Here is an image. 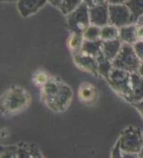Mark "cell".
Masks as SVG:
<instances>
[{"mask_svg":"<svg viewBox=\"0 0 143 158\" xmlns=\"http://www.w3.org/2000/svg\"><path fill=\"white\" fill-rule=\"evenodd\" d=\"M41 98L44 104L48 108L61 113L66 111L71 104L73 91L71 88L57 78H52L42 87Z\"/></svg>","mask_w":143,"mask_h":158,"instance_id":"obj_1","label":"cell"},{"mask_svg":"<svg viewBox=\"0 0 143 158\" xmlns=\"http://www.w3.org/2000/svg\"><path fill=\"white\" fill-rule=\"evenodd\" d=\"M30 96L25 89L12 86L1 96V112L6 115H14L24 111L30 103Z\"/></svg>","mask_w":143,"mask_h":158,"instance_id":"obj_2","label":"cell"},{"mask_svg":"<svg viewBox=\"0 0 143 158\" xmlns=\"http://www.w3.org/2000/svg\"><path fill=\"white\" fill-rule=\"evenodd\" d=\"M123 153V157L139 156L143 148V133L133 126L125 129L118 139Z\"/></svg>","mask_w":143,"mask_h":158,"instance_id":"obj_3","label":"cell"},{"mask_svg":"<svg viewBox=\"0 0 143 158\" xmlns=\"http://www.w3.org/2000/svg\"><path fill=\"white\" fill-rule=\"evenodd\" d=\"M141 63V60L135 53L133 46L126 43H123L118 55L112 61L113 67L125 70L131 73L138 72Z\"/></svg>","mask_w":143,"mask_h":158,"instance_id":"obj_4","label":"cell"},{"mask_svg":"<svg viewBox=\"0 0 143 158\" xmlns=\"http://www.w3.org/2000/svg\"><path fill=\"white\" fill-rule=\"evenodd\" d=\"M111 88L122 96L125 99L129 101L132 92V73L122 70L113 67L110 72L109 80L107 81Z\"/></svg>","mask_w":143,"mask_h":158,"instance_id":"obj_5","label":"cell"},{"mask_svg":"<svg viewBox=\"0 0 143 158\" xmlns=\"http://www.w3.org/2000/svg\"><path fill=\"white\" fill-rule=\"evenodd\" d=\"M67 22L70 32L83 35L84 31L91 25L89 6L83 3L72 13L68 15Z\"/></svg>","mask_w":143,"mask_h":158,"instance_id":"obj_6","label":"cell"},{"mask_svg":"<svg viewBox=\"0 0 143 158\" xmlns=\"http://www.w3.org/2000/svg\"><path fill=\"white\" fill-rule=\"evenodd\" d=\"M1 157H42V154L34 144L21 142L18 145L1 147Z\"/></svg>","mask_w":143,"mask_h":158,"instance_id":"obj_7","label":"cell"},{"mask_svg":"<svg viewBox=\"0 0 143 158\" xmlns=\"http://www.w3.org/2000/svg\"><path fill=\"white\" fill-rule=\"evenodd\" d=\"M110 24L121 28L133 24V16L126 4H109Z\"/></svg>","mask_w":143,"mask_h":158,"instance_id":"obj_8","label":"cell"},{"mask_svg":"<svg viewBox=\"0 0 143 158\" xmlns=\"http://www.w3.org/2000/svg\"><path fill=\"white\" fill-rule=\"evenodd\" d=\"M73 61L79 69L94 76H99L98 63L96 57L79 51L73 54Z\"/></svg>","mask_w":143,"mask_h":158,"instance_id":"obj_9","label":"cell"},{"mask_svg":"<svg viewBox=\"0 0 143 158\" xmlns=\"http://www.w3.org/2000/svg\"><path fill=\"white\" fill-rule=\"evenodd\" d=\"M89 15L91 24L103 27L110 24V14H109V4H96L89 7Z\"/></svg>","mask_w":143,"mask_h":158,"instance_id":"obj_10","label":"cell"},{"mask_svg":"<svg viewBox=\"0 0 143 158\" xmlns=\"http://www.w3.org/2000/svg\"><path fill=\"white\" fill-rule=\"evenodd\" d=\"M47 0H18L17 10L23 18L36 15L47 4Z\"/></svg>","mask_w":143,"mask_h":158,"instance_id":"obj_11","label":"cell"},{"mask_svg":"<svg viewBox=\"0 0 143 158\" xmlns=\"http://www.w3.org/2000/svg\"><path fill=\"white\" fill-rule=\"evenodd\" d=\"M132 92L128 102L133 104L143 99V76L139 73H132Z\"/></svg>","mask_w":143,"mask_h":158,"instance_id":"obj_12","label":"cell"},{"mask_svg":"<svg viewBox=\"0 0 143 158\" xmlns=\"http://www.w3.org/2000/svg\"><path fill=\"white\" fill-rule=\"evenodd\" d=\"M78 98L82 102L86 104L94 103L98 98V90L91 83H83L78 89Z\"/></svg>","mask_w":143,"mask_h":158,"instance_id":"obj_13","label":"cell"},{"mask_svg":"<svg viewBox=\"0 0 143 158\" xmlns=\"http://www.w3.org/2000/svg\"><path fill=\"white\" fill-rule=\"evenodd\" d=\"M103 41V40H102ZM123 42L119 39L113 40H107L102 42V48L101 52L106 56V58L110 61H113L118 55L119 51L122 48Z\"/></svg>","mask_w":143,"mask_h":158,"instance_id":"obj_14","label":"cell"},{"mask_svg":"<svg viewBox=\"0 0 143 158\" xmlns=\"http://www.w3.org/2000/svg\"><path fill=\"white\" fill-rule=\"evenodd\" d=\"M119 40L123 43L133 45L139 40L134 23L119 28Z\"/></svg>","mask_w":143,"mask_h":158,"instance_id":"obj_15","label":"cell"},{"mask_svg":"<svg viewBox=\"0 0 143 158\" xmlns=\"http://www.w3.org/2000/svg\"><path fill=\"white\" fill-rule=\"evenodd\" d=\"M96 59H97V63H98L99 76L103 77L106 81H108L110 72L113 69L112 61H110L109 59L106 58V56L102 54V52L96 57Z\"/></svg>","mask_w":143,"mask_h":158,"instance_id":"obj_16","label":"cell"},{"mask_svg":"<svg viewBox=\"0 0 143 158\" xmlns=\"http://www.w3.org/2000/svg\"><path fill=\"white\" fill-rule=\"evenodd\" d=\"M102 42L103 41L101 40H84L81 51L87 55L97 57L101 53Z\"/></svg>","mask_w":143,"mask_h":158,"instance_id":"obj_17","label":"cell"},{"mask_svg":"<svg viewBox=\"0 0 143 158\" xmlns=\"http://www.w3.org/2000/svg\"><path fill=\"white\" fill-rule=\"evenodd\" d=\"M125 4L131 11L133 23H135L138 19L143 15V0H127Z\"/></svg>","mask_w":143,"mask_h":158,"instance_id":"obj_18","label":"cell"},{"mask_svg":"<svg viewBox=\"0 0 143 158\" xmlns=\"http://www.w3.org/2000/svg\"><path fill=\"white\" fill-rule=\"evenodd\" d=\"M119 39V28L112 24H107L101 29V40L103 41Z\"/></svg>","mask_w":143,"mask_h":158,"instance_id":"obj_19","label":"cell"},{"mask_svg":"<svg viewBox=\"0 0 143 158\" xmlns=\"http://www.w3.org/2000/svg\"><path fill=\"white\" fill-rule=\"evenodd\" d=\"M84 40L83 35L70 32V36L68 39V47L70 49V51H72L73 54L79 52V51H81Z\"/></svg>","mask_w":143,"mask_h":158,"instance_id":"obj_20","label":"cell"},{"mask_svg":"<svg viewBox=\"0 0 143 158\" xmlns=\"http://www.w3.org/2000/svg\"><path fill=\"white\" fill-rule=\"evenodd\" d=\"M83 3V0H63L59 9L62 15L67 16L68 15L80 6Z\"/></svg>","mask_w":143,"mask_h":158,"instance_id":"obj_21","label":"cell"},{"mask_svg":"<svg viewBox=\"0 0 143 158\" xmlns=\"http://www.w3.org/2000/svg\"><path fill=\"white\" fill-rule=\"evenodd\" d=\"M101 27L91 24L83 33L85 40H101Z\"/></svg>","mask_w":143,"mask_h":158,"instance_id":"obj_22","label":"cell"},{"mask_svg":"<svg viewBox=\"0 0 143 158\" xmlns=\"http://www.w3.org/2000/svg\"><path fill=\"white\" fill-rule=\"evenodd\" d=\"M51 77L49 74L44 72V71H37L34 73L33 77H32V81L34 82L35 85L39 86V87H44L45 84L49 81Z\"/></svg>","mask_w":143,"mask_h":158,"instance_id":"obj_23","label":"cell"},{"mask_svg":"<svg viewBox=\"0 0 143 158\" xmlns=\"http://www.w3.org/2000/svg\"><path fill=\"white\" fill-rule=\"evenodd\" d=\"M133 48H134L135 53L137 55V56L141 60V62L143 61V40H139L138 41L134 43L133 45Z\"/></svg>","mask_w":143,"mask_h":158,"instance_id":"obj_24","label":"cell"},{"mask_svg":"<svg viewBox=\"0 0 143 158\" xmlns=\"http://www.w3.org/2000/svg\"><path fill=\"white\" fill-rule=\"evenodd\" d=\"M136 26V30H137V35L139 40H143V15L141 16L138 21L134 23Z\"/></svg>","mask_w":143,"mask_h":158,"instance_id":"obj_25","label":"cell"},{"mask_svg":"<svg viewBox=\"0 0 143 158\" xmlns=\"http://www.w3.org/2000/svg\"><path fill=\"white\" fill-rule=\"evenodd\" d=\"M111 157H123V153L121 149V146H120V141L118 140L114 148L111 152Z\"/></svg>","mask_w":143,"mask_h":158,"instance_id":"obj_26","label":"cell"},{"mask_svg":"<svg viewBox=\"0 0 143 158\" xmlns=\"http://www.w3.org/2000/svg\"><path fill=\"white\" fill-rule=\"evenodd\" d=\"M133 105L134 106L135 108L139 111V113L141 114V116L143 118V99L141 100V101H138V102H135Z\"/></svg>","mask_w":143,"mask_h":158,"instance_id":"obj_27","label":"cell"},{"mask_svg":"<svg viewBox=\"0 0 143 158\" xmlns=\"http://www.w3.org/2000/svg\"><path fill=\"white\" fill-rule=\"evenodd\" d=\"M63 0H47V2L50 4L51 6H52L53 7H56V8H60L61 3H62Z\"/></svg>","mask_w":143,"mask_h":158,"instance_id":"obj_28","label":"cell"},{"mask_svg":"<svg viewBox=\"0 0 143 158\" xmlns=\"http://www.w3.org/2000/svg\"><path fill=\"white\" fill-rule=\"evenodd\" d=\"M127 0H107L108 4H125Z\"/></svg>","mask_w":143,"mask_h":158,"instance_id":"obj_29","label":"cell"},{"mask_svg":"<svg viewBox=\"0 0 143 158\" xmlns=\"http://www.w3.org/2000/svg\"><path fill=\"white\" fill-rule=\"evenodd\" d=\"M83 2H84L86 6H88L89 7L94 6V1H93V0H83Z\"/></svg>","mask_w":143,"mask_h":158,"instance_id":"obj_30","label":"cell"},{"mask_svg":"<svg viewBox=\"0 0 143 158\" xmlns=\"http://www.w3.org/2000/svg\"><path fill=\"white\" fill-rule=\"evenodd\" d=\"M137 73H139L141 76H143V61L141 63V65L139 67V70H138Z\"/></svg>","mask_w":143,"mask_h":158,"instance_id":"obj_31","label":"cell"},{"mask_svg":"<svg viewBox=\"0 0 143 158\" xmlns=\"http://www.w3.org/2000/svg\"><path fill=\"white\" fill-rule=\"evenodd\" d=\"M94 1V5L96 4H103V3H107V0H93Z\"/></svg>","mask_w":143,"mask_h":158,"instance_id":"obj_32","label":"cell"},{"mask_svg":"<svg viewBox=\"0 0 143 158\" xmlns=\"http://www.w3.org/2000/svg\"><path fill=\"white\" fill-rule=\"evenodd\" d=\"M18 0H1L2 3H17Z\"/></svg>","mask_w":143,"mask_h":158,"instance_id":"obj_33","label":"cell"},{"mask_svg":"<svg viewBox=\"0 0 143 158\" xmlns=\"http://www.w3.org/2000/svg\"><path fill=\"white\" fill-rule=\"evenodd\" d=\"M139 157H143V148L142 149H141V151L140 152V154H139Z\"/></svg>","mask_w":143,"mask_h":158,"instance_id":"obj_34","label":"cell"}]
</instances>
